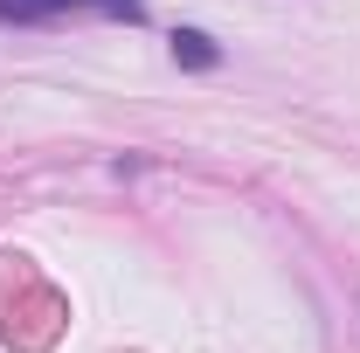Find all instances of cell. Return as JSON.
I'll return each instance as SVG.
<instances>
[{
  "instance_id": "cell-1",
  "label": "cell",
  "mask_w": 360,
  "mask_h": 353,
  "mask_svg": "<svg viewBox=\"0 0 360 353\" xmlns=\"http://www.w3.org/2000/svg\"><path fill=\"white\" fill-rule=\"evenodd\" d=\"M49 14H111V21H139V0H0V21H49Z\"/></svg>"
},
{
  "instance_id": "cell-2",
  "label": "cell",
  "mask_w": 360,
  "mask_h": 353,
  "mask_svg": "<svg viewBox=\"0 0 360 353\" xmlns=\"http://www.w3.org/2000/svg\"><path fill=\"white\" fill-rule=\"evenodd\" d=\"M174 56L187 63V70H208V63H215V42H208L201 28H180V35H174Z\"/></svg>"
}]
</instances>
